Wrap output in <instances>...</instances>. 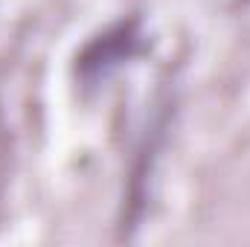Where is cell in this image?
<instances>
[{
	"label": "cell",
	"mask_w": 250,
	"mask_h": 247,
	"mask_svg": "<svg viewBox=\"0 0 250 247\" xmlns=\"http://www.w3.org/2000/svg\"><path fill=\"white\" fill-rule=\"evenodd\" d=\"M140 53V32H137V23H117L114 29H108L105 35L93 38L82 59H79V73L84 79H99L105 76L111 67L128 62L131 56Z\"/></svg>",
	"instance_id": "6da1fadb"
}]
</instances>
